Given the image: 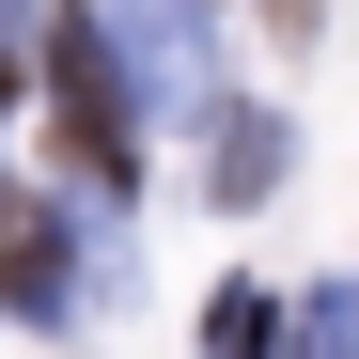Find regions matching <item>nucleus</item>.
<instances>
[{
  "label": "nucleus",
  "instance_id": "f257e3e1",
  "mask_svg": "<svg viewBox=\"0 0 359 359\" xmlns=\"http://www.w3.org/2000/svg\"><path fill=\"white\" fill-rule=\"evenodd\" d=\"M126 47L109 16H47V156L79 172V188H141V126H126Z\"/></svg>",
  "mask_w": 359,
  "mask_h": 359
},
{
  "label": "nucleus",
  "instance_id": "f03ea898",
  "mask_svg": "<svg viewBox=\"0 0 359 359\" xmlns=\"http://www.w3.org/2000/svg\"><path fill=\"white\" fill-rule=\"evenodd\" d=\"M79 297V219L63 203H16L0 219V313H63Z\"/></svg>",
  "mask_w": 359,
  "mask_h": 359
},
{
  "label": "nucleus",
  "instance_id": "7ed1b4c3",
  "mask_svg": "<svg viewBox=\"0 0 359 359\" xmlns=\"http://www.w3.org/2000/svg\"><path fill=\"white\" fill-rule=\"evenodd\" d=\"M203 188H219V203H266V188H281V109H234L219 156H203Z\"/></svg>",
  "mask_w": 359,
  "mask_h": 359
},
{
  "label": "nucleus",
  "instance_id": "20e7f679",
  "mask_svg": "<svg viewBox=\"0 0 359 359\" xmlns=\"http://www.w3.org/2000/svg\"><path fill=\"white\" fill-rule=\"evenodd\" d=\"M281 344H297V328H281L266 281H219V297H203V359H281Z\"/></svg>",
  "mask_w": 359,
  "mask_h": 359
}]
</instances>
